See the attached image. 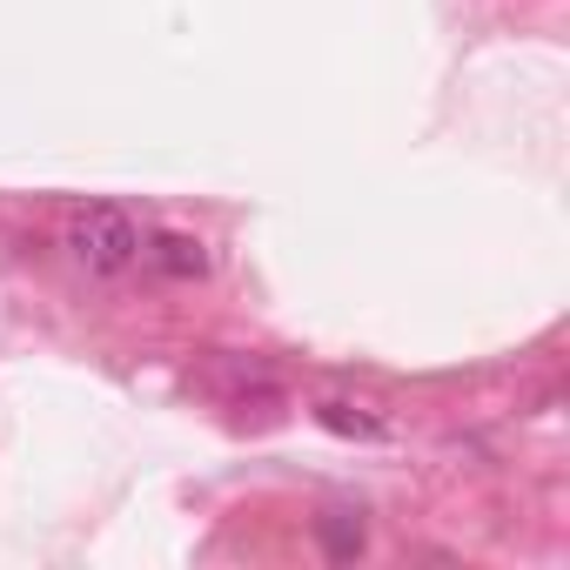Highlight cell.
Wrapping results in <instances>:
<instances>
[{
	"instance_id": "7a4b0ae2",
	"label": "cell",
	"mask_w": 570,
	"mask_h": 570,
	"mask_svg": "<svg viewBox=\"0 0 570 570\" xmlns=\"http://www.w3.org/2000/svg\"><path fill=\"white\" fill-rule=\"evenodd\" d=\"M141 255H148L161 275H175V282H195V275H208V248H202V235H181V228H161V235H148V242H141Z\"/></svg>"
},
{
	"instance_id": "3957f363",
	"label": "cell",
	"mask_w": 570,
	"mask_h": 570,
	"mask_svg": "<svg viewBox=\"0 0 570 570\" xmlns=\"http://www.w3.org/2000/svg\"><path fill=\"white\" fill-rule=\"evenodd\" d=\"M316 416H323V423H330V430H336V436H370V443H376V436H383V423H376V416H356V410H350V403H323V410H316Z\"/></svg>"
},
{
	"instance_id": "6da1fadb",
	"label": "cell",
	"mask_w": 570,
	"mask_h": 570,
	"mask_svg": "<svg viewBox=\"0 0 570 570\" xmlns=\"http://www.w3.org/2000/svg\"><path fill=\"white\" fill-rule=\"evenodd\" d=\"M61 242H68V255H75L88 275H121V268L141 262V228H135V215L115 208V202L75 208L68 228H61Z\"/></svg>"
},
{
	"instance_id": "277c9868",
	"label": "cell",
	"mask_w": 570,
	"mask_h": 570,
	"mask_svg": "<svg viewBox=\"0 0 570 570\" xmlns=\"http://www.w3.org/2000/svg\"><path fill=\"white\" fill-rule=\"evenodd\" d=\"M323 550L330 557H363V523L356 517H323Z\"/></svg>"
}]
</instances>
